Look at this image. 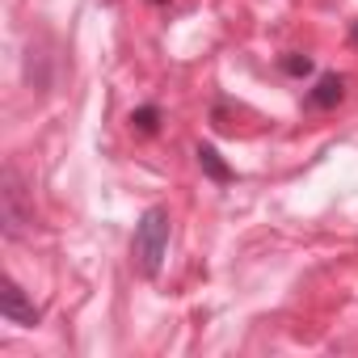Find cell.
I'll return each mask as SVG.
<instances>
[{"mask_svg":"<svg viewBox=\"0 0 358 358\" xmlns=\"http://www.w3.org/2000/svg\"><path fill=\"white\" fill-rule=\"evenodd\" d=\"M164 253H169V211L148 207L135 224V236H131V262L143 278H156L164 266Z\"/></svg>","mask_w":358,"mask_h":358,"instance_id":"6da1fadb","label":"cell"},{"mask_svg":"<svg viewBox=\"0 0 358 358\" xmlns=\"http://www.w3.org/2000/svg\"><path fill=\"white\" fill-rule=\"evenodd\" d=\"M0 228H5V241H22L34 228V207L26 203V186L13 164L0 173Z\"/></svg>","mask_w":358,"mask_h":358,"instance_id":"7a4b0ae2","label":"cell"},{"mask_svg":"<svg viewBox=\"0 0 358 358\" xmlns=\"http://www.w3.org/2000/svg\"><path fill=\"white\" fill-rule=\"evenodd\" d=\"M0 312H5L9 324H22V329H34V324H38V308L26 299V291H22L13 278L5 282V295H0Z\"/></svg>","mask_w":358,"mask_h":358,"instance_id":"3957f363","label":"cell"},{"mask_svg":"<svg viewBox=\"0 0 358 358\" xmlns=\"http://www.w3.org/2000/svg\"><path fill=\"white\" fill-rule=\"evenodd\" d=\"M341 97H345V76H337V72H324V76L312 85V93H308V106H312V110H333V106H341Z\"/></svg>","mask_w":358,"mask_h":358,"instance_id":"277c9868","label":"cell"},{"mask_svg":"<svg viewBox=\"0 0 358 358\" xmlns=\"http://www.w3.org/2000/svg\"><path fill=\"white\" fill-rule=\"evenodd\" d=\"M194 156H199V164H203V173L211 177V182H220V186H224V182H232V177H236V173L224 164V156H220L211 143H199V148H194Z\"/></svg>","mask_w":358,"mask_h":358,"instance_id":"5b68a950","label":"cell"},{"mask_svg":"<svg viewBox=\"0 0 358 358\" xmlns=\"http://www.w3.org/2000/svg\"><path fill=\"white\" fill-rule=\"evenodd\" d=\"M156 127H160V106H139V110H131V131L156 135Z\"/></svg>","mask_w":358,"mask_h":358,"instance_id":"8992f818","label":"cell"},{"mask_svg":"<svg viewBox=\"0 0 358 358\" xmlns=\"http://www.w3.org/2000/svg\"><path fill=\"white\" fill-rule=\"evenodd\" d=\"M282 72L287 76H312V55H299V51L282 55Z\"/></svg>","mask_w":358,"mask_h":358,"instance_id":"52a82bcc","label":"cell"},{"mask_svg":"<svg viewBox=\"0 0 358 358\" xmlns=\"http://www.w3.org/2000/svg\"><path fill=\"white\" fill-rule=\"evenodd\" d=\"M350 43H354V47H358V22H354V30H350Z\"/></svg>","mask_w":358,"mask_h":358,"instance_id":"ba28073f","label":"cell"}]
</instances>
